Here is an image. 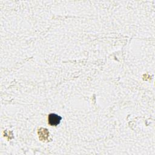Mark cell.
Returning <instances> with one entry per match:
<instances>
[{"label":"cell","instance_id":"6da1fadb","mask_svg":"<svg viewBox=\"0 0 155 155\" xmlns=\"http://www.w3.org/2000/svg\"><path fill=\"white\" fill-rule=\"evenodd\" d=\"M61 119V116L54 113L50 114L48 117V124L51 126H56L59 124Z\"/></svg>","mask_w":155,"mask_h":155}]
</instances>
